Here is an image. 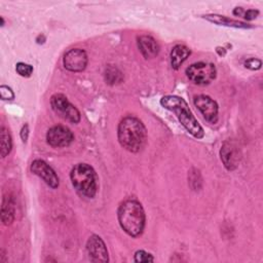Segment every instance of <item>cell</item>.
<instances>
[{"label":"cell","mask_w":263,"mask_h":263,"mask_svg":"<svg viewBox=\"0 0 263 263\" xmlns=\"http://www.w3.org/2000/svg\"><path fill=\"white\" fill-rule=\"evenodd\" d=\"M261 66H262V62L256 58H251L245 61V67L250 70H259Z\"/></svg>","instance_id":"21"},{"label":"cell","mask_w":263,"mask_h":263,"mask_svg":"<svg viewBox=\"0 0 263 263\" xmlns=\"http://www.w3.org/2000/svg\"><path fill=\"white\" fill-rule=\"evenodd\" d=\"M217 70L214 64L198 62L190 65L186 69L187 77L195 84L205 85L216 78Z\"/></svg>","instance_id":"5"},{"label":"cell","mask_w":263,"mask_h":263,"mask_svg":"<svg viewBox=\"0 0 263 263\" xmlns=\"http://www.w3.org/2000/svg\"><path fill=\"white\" fill-rule=\"evenodd\" d=\"M15 71L17 72L18 75L23 77H30L31 74L33 73V67L29 64L20 62L15 65Z\"/></svg>","instance_id":"19"},{"label":"cell","mask_w":263,"mask_h":263,"mask_svg":"<svg viewBox=\"0 0 263 263\" xmlns=\"http://www.w3.org/2000/svg\"><path fill=\"white\" fill-rule=\"evenodd\" d=\"M1 220L4 225H10L14 220V201L10 195H4L3 197Z\"/></svg>","instance_id":"16"},{"label":"cell","mask_w":263,"mask_h":263,"mask_svg":"<svg viewBox=\"0 0 263 263\" xmlns=\"http://www.w3.org/2000/svg\"><path fill=\"white\" fill-rule=\"evenodd\" d=\"M220 156L224 166L228 171H233L237 167L241 154L238 146L233 141L228 140L223 143L220 150Z\"/></svg>","instance_id":"12"},{"label":"cell","mask_w":263,"mask_h":263,"mask_svg":"<svg viewBox=\"0 0 263 263\" xmlns=\"http://www.w3.org/2000/svg\"><path fill=\"white\" fill-rule=\"evenodd\" d=\"M203 17L205 20H208L209 22L214 23L219 26H226V27H233V28H240V29L253 28V26L250 24H247V23H243L240 21H235V20L229 18L224 15H220V14H206V15H203Z\"/></svg>","instance_id":"14"},{"label":"cell","mask_w":263,"mask_h":263,"mask_svg":"<svg viewBox=\"0 0 263 263\" xmlns=\"http://www.w3.org/2000/svg\"><path fill=\"white\" fill-rule=\"evenodd\" d=\"M258 14H259V11L257 9H248L247 11H245L243 17L247 21H253L258 16Z\"/></svg>","instance_id":"23"},{"label":"cell","mask_w":263,"mask_h":263,"mask_svg":"<svg viewBox=\"0 0 263 263\" xmlns=\"http://www.w3.org/2000/svg\"><path fill=\"white\" fill-rule=\"evenodd\" d=\"M73 187L81 195L92 198L98 190V178L95 170L87 163H77L70 173Z\"/></svg>","instance_id":"4"},{"label":"cell","mask_w":263,"mask_h":263,"mask_svg":"<svg viewBox=\"0 0 263 263\" xmlns=\"http://www.w3.org/2000/svg\"><path fill=\"white\" fill-rule=\"evenodd\" d=\"M87 54L83 49L72 48L68 50L63 59L64 67L71 72H81L87 66Z\"/></svg>","instance_id":"11"},{"label":"cell","mask_w":263,"mask_h":263,"mask_svg":"<svg viewBox=\"0 0 263 263\" xmlns=\"http://www.w3.org/2000/svg\"><path fill=\"white\" fill-rule=\"evenodd\" d=\"M120 227L132 237L141 235L145 228L146 216L142 204L136 199H126L120 203L117 211Z\"/></svg>","instance_id":"2"},{"label":"cell","mask_w":263,"mask_h":263,"mask_svg":"<svg viewBox=\"0 0 263 263\" xmlns=\"http://www.w3.org/2000/svg\"><path fill=\"white\" fill-rule=\"evenodd\" d=\"M0 97L2 100H12L14 98V93L12 89L6 85L0 86Z\"/></svg>","instance_id":"22"},{"label":"cell","mask_w":263,"mask_h":263,"mask_svg":"<svg viewBox=\"0 0 263 263\" xmlns=\"http://www.w3.org/2000/svg\"><path fill=\"white\" fill-rule=\"evenodd\" d=\"M117 138L119 144L129 152L142 150L147 141V130L143 122L135 116L122 118L118 124Z\"/></svg>","instance_id":"1"},{"label":"cell","mask_w":263,"mask_h":263,"mask_svg":"<svg viewBox=\"0 0 263 263\" xmlns=\"http://www.w3.org/2000/svg\"><path fill=\"white\" fill-rule=\"evenodd\" d=\"M50 105L52 110L63 119L71 123H78L80 121V112L63 93H54L51 96Z\"/></svg>","instance_id":"6"},{"label":"cell","mask_w":263,"mask_h":263,"mask_svg":"<svg viewBox=\"0 0 263 263\" xmlns=\"http://www.w3.org/2000/svg\"><path fill=\"white\" fill-rule=\"evenodd\" d=\"M31 172L41 178L50 188L55 189L60 185V180L55 172L42 159H35L31 163Z\"/></svg>","instance_id":"9"},{"label":"cell","mask_w":263,"mask_h":263,"mask_svg":"<svg viewBox=\"0 0 263 263\" xmlns=\"http://www.w3.org/2000/svg\"><path fill=\"white\" fill-rule=\"evenodd\" d=\"M86 251L89 257V260L92 262L106 263L109 261L108 250L104 240L97 234L89 236L86 242Z\"/></svg>","instance_id":"10"},{"label":"cell","mask_w":263,"mask_h":263,"mask_svg":"<svg viewBox=\"0 0 263 263\" xmlns=\"http://www.w3.org/2000/svg\"><path fill=\"white\" fill-rule=\"evenodd\" d=\"M28 135H29V127H28V125L26 124V125L23 126V128H22V130H21V137H22L23 142H26V141H27Z\"/></svg>","instance_id":"24"},{"label":"cell","mask_w":263,"mask_h":263,"mask_svg":"<svg viewBox=\"0 0 263 263\" xmlns=\"http://www.w3.org/2000/svg\"><path fill=\"white\" fill-rule=\"evenodd\" d=\"M243 13H245V11H243V9L241 7H235L234 10H233V14L237 15V16L243 15Z\"/></svg>","instance_id":"25"},{"label":"cell","mask_w":263,"mask_h":263,"mask_svg":"<svg viewBox=\"0 0 263 263\" xmlns=\"http://www.w3.org/2000/svg\"><path fill=\"white\" fill-rule=\"evenodd\" d=\"M160 105L174 112L181 124L196 139H202L204 136L203 128L192 114L187 102L179 96H164L160 99Z\"/></svg>","instance_id":"3"},{"label":"cell","mask_w":263,"mask_h":263,"mask_svg":"<svg viewBox=\"0 0 263 263\" xmlns=\"http://www.w3.org/2000/svg\"><path fill=\"white\" fill-rule=\"evenodd\" d=\"M74 140V135L71 129L65 125H54L46 133V142L55 148L67 147Z\"/></svg>","instance_id":"7"},{"label":"cell","mask_w":263,"mask_h":263,"mask_svg":"<svg viewBox=\"0 0 263 263\" xmlns=\"http://www.w3.org/2000/svg\"><path fill=\"white\" fill-rule=\"evenodd\" d=\"M105 80L108 84L114 85L117 83H120L122 81V74L121 72L114 66H108L105 70Z\"/></svg>","instance_id":"18"},{"label":"cell","mask_w":263,"mask_h":263,"mask_svg":"<svg viewBox=\"0 0 263 263\" xmlns=\"http://www.w3.org/2000/svg\"><path fill=\"white\" fill-rule=\"evenodd\" d=\"M138 47L145 59H152L158 54L159 45L156 40L148 35H143L138 37Z\"/></svg>","instance_id":"13"},{"label":"cell","mask_w":263,"mask_h":263,"mask_svg":"<svg viewBox=\"0 0 263 263\" xmlns=\"http://www.w3.org/2000/svg\"><path fill=\"white\" fill-rule=\"evenodd\" d=\"M190 53L191 51L186 45H183V44L175 45L171 51V65L173 69L178 70L181 67V65L187 60Z\"/></svg>","instance_id":"15"},{"label":"cell","mask_w":263,"mask_h":263,"mask_svg":"<svg viewBox=\"0 0 263 263\" xmlns=\"http://www.w3.org/2000/svg\"><path fill=\"white\" fill-rule=\"evenodd\" d=\"M12 148V141L10 134L8 129L4 126H1L0 128V154L1 157L4 158L7 156Z\"/></svg>","instance_id":"17"},{"label":"cell","mask_w":263,"mask_h":263,"mask_svg":"<svg viewBox=\"0 0 263 263\" xmlns=\"http://www.w3.org/2000/svg\"><path fill=\"white\" fill-rule=\"evenodd\" d=\"M134 261L135 262H153L154 257L150 253H147L146 251L139 250L135 253Z\"/></svg>","instance_id":"20"},{"label":"cell","mask_w":263,"mask_h":263,"mask_svg":"<svg viewBox=\"0 0 263 263\" xmlns=\"http://www.w3.org/2000/svg\"><path fill=\"white\" fill-rule=\"evenodd\" d=\"M195 107L200 111L203 118L212 123L215 124L218 121V104L214 101L211 97L205 95H198L193 100Z\"/></svg>","instance_id":"8"}]
</instances>
